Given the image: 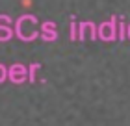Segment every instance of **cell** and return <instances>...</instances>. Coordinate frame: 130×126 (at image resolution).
Returning <instances> with one entry per match:
<instances>
[{
    "mask_svg": "<svg viewBox=\"0 0 130 126\" xmlns=\"http://www.w3.org/2000/svg\"><path fill=\"white\" fill-rule=\"evenodd\" d=\"M22 4H24V6H28V4H32V0H22Z\"/></svg>",
    "mask_w": 130,
    "mask_h": 126,
    "instance_id": "obj_1",
    "label": "cell"
}]
</instances>
